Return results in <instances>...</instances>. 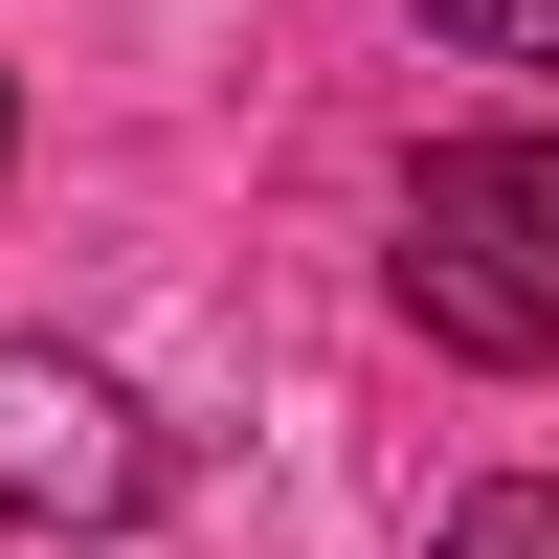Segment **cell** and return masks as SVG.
<instances>
[{
    "mask_svg": "<svg viewBox=\"0 0 559 559\" xmlns=\"http://www.w3.org/2000/svg\"><path fill=\"white\" fill-rule=\"evenodd\" d=\"M426 559H559V471H492V492H448V537Z\"/></svg>",
    "mask_w": 559,
    "mask_h": 559,
    "instance_id": "3957f363",
    "label": "cell"
},
{
    "mask_svg": "<svg viewBox=\"0 0 559 559\" xmlns=\"http://www.w3.org/2000/svg\"><path fill=\"white\" fill-rule=\"evenodd\" d=\"M403 313L492 381L559 358V134H448L403 179Z\"/></svg>",
    "mask_w": 559,
    "mask_h": 559,
    "instance_id": "6da1fadb",
    "label": "cell"
},
{
    "mask_svg": "<svg viewBox=\"0 0 559 559\" xmlns=\"http://www.w3.org/2000/svg\"><path fill=\"white\" fill-rule=\"evenodd\" d=\"M448 45H471V68H559V0H426Z\"/></svg>",
    "mask_w": 559,
    "mask_h": 559,
    "instance_id": "277c9868",
    "label": "cell"
},
{
    "mask_svg": "<svg viewBox=\"0 0 559 559\" xmlns=\"http://www.w3.org/2000/svg\"><path fill=\"white\" fill-rule=\"evenodd\" d=\"M157 515V426H134L112 358L0 336V537H134Z\"/></svg>",
    "mask_w": 559,
    "mask_h": 559,
    "instance_id": "7a4b0ae2",
    "label": "cell"
},
{
    "mask_svg": "<svg viewBox=\"0 0 559 559\" xmlns=\"http://www.w3.org/2000/svg\"><path fill=\"white\" fill-rule=\"evenodd\" d=\"M0 157H23V90H0Z\"/></svg>",
    "mask_w": 559,
    "mask_h": 559,
    "instance_id": "5b68a950",
    "label": "cell"
}]
</instances>
